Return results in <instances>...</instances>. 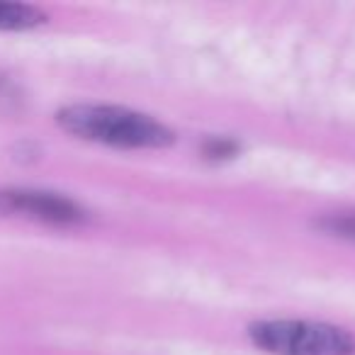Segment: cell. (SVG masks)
<instances>
[{
	"mask_svg": "<svg viewBox=\"0 0 355 355\" xmlns=\"http://www.w3.org/2000/svg\"><path fill=\"white\" fill-rule=\"evenodd\" d=\"M56 122L73 137L117 148H163L175 139V134L151 114L117 105H69L59 110Z\"/></svg>",
	"mask_w": 355,
	"mask_h": 355,
	"instance_id": "cell-1",
	"label": "cell"
},
{
	"mask_svg": "<svg viewBox=\"0 0 355 355\" xmlns=\"http://www.w3.org/2000/svg\"><path fill=\"white\" fill-rule=\"evenodd\" d=\"M248 338L270 355H355V338L350 331L316 321H256L248 326Z\"/></svg>",
	"mask_w": 355,
	"mask_h": 355,
	"instance_id": "cell-2",
	"label": "cell"
},
{
	"mask_svg": "<svg viewBox=\"0 0 355 355\" xmlns=\"http://www.w3.org/2000/svg\"><path fill=\"white\" fill-rule=\"evenodd\" d=\"M6 200V212L25 214L30 219L44 224H78L83 222L85 212L71 198L59 193H46V190H8L3 193Z\"/></svg>",
	"mask_w": 355,
	"mask_h": 355,
	"instance_id": "cell-3",
	"label": "cell"
},
{
	"mask_svg": "<svg viewBox=\"0 0 355 355\" xmlns=\"http://www.w3.org/2000/svg\"><path fill=\"white\" fill-rule=\"evenodd\" d=\"M46 15L25 3H0V32H22L44 25Z\"/></svg>",
	"mask_w": 355,
	"mask_h": 355,
	"instance_id": "cell-4",
	"label": "cell"
},
{
	"mask_svg": "<svg viewBox=\"0 0 355 355\" xmlns=\"http://www.w3.org/2000/svg\"><path fill=\"white\" fill-rule=\"evenodd\" d=\"M321 227H324L326 232L336 234V236L355 239V214H334V217L324 219Z\"/></svg>",
	"mask_w": 355,
	"mask_h": 355,
	"instance_id": "cell-5",
	"label": "cell"
},
{
	"mask_svg": "<svg viewBox=\"0 0 355 355\" xmlns=\"http://www.w3.org/2000/svg\"><path fill=\"white\" fill-rule=\"evenodd\" d=\"M0 212H6V200H3V193H0Z\"/></svg>",
	"mask_w": 355,
	"mask_h": 355,
	"instance_id": "cell-6",
	"label": "cell"
}]
</instances>
